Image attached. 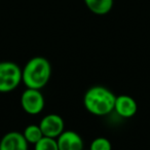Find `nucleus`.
Segmentation results:
<instances>
[{
  "label": "nucleus",
  "instance_id": "1",
  "mask_svg": "<svg viewBox=\"0 0 150 150\" xmlns=\"http://www.w3.org/2000/svg\"><path fill=\"white\" fill-rule=\"evenodd\" d=\"M116 96L108 88L94 86L83 96V106L88 112L95 116H106L114 111Z\"/></svg>",
  "mask_w": 150,
  "mask_h": 150
},
{
  "label": "nucleus",
  "instance_id": "2",
  "mask_svg": "<svg viewBox=\"0 0 150 150\" xmlns=\"http://www.w3.org/2000/svg\"><path fill=\"white\" fill-rule=\"evenodd\" d=\"M52 76V65L44 57L30 59L22 69V82L28 88L41 90L48 83Z\"/></svg>",
  "mask_w": 150,
  "mask_h": 150
},
{
  "label": "nucleus",
  "instance_id": "3",
  "mask_svg": "<svg viewBox=\"0 0 150 150\" xmlns=\"http://www.w3.org/2000/svg\"><path fill=\"white\" fill-rule=\"evenodd\" d=\"M22 82V69L11 61L0 62V93L15 91Z\"/></svg>",
  "mask_w": 150,
  "mask_h": 150
},
{
  "label": "nucleus",
  "instance_id": "4",
  "mask_svg": "<svg viewBox=\"0 0 150 150\" xmlns=\"http://www.w3.org/2000/svg\"><path fill=\"white\" fill-rule=\"evenodd\" d=\"M21 105L26 113L30 115H37L43 110L45 100L40 90L27 88L21 96Z\"/></svg>",
  "mask_w": 150,
  "mask_h": 150
},
{
  "label": "nucleus",
  "instance_id": "5",
  "mask_svg": "<svg viewBox=\"0 0 150 150\" xmlns=\"http://www.w3.org/2000/svg\"><path fill=\"white\" fill-rule=\"evenodd\" d=\"M39 127L44 137L57 139L64 132L65 123L63 118L58 114H47L41 119Z\"/></svg>",
  "mask_w": 150,
  "mask_h": 150
},
{
  "label": "nucleus",
  "instance_id": "6",
  "mask_svg": "<svg viewBox=\"0 0 150 150\" xmlns=\"http://www.w3.org/2000/svg\"><path fill=\"white\" fill-rule=\"evenodd\" d=\"M138 105L136 100L129 95H119L116 97L114 111L122 118H131L137 113Z\"/></svg>",
  "mask_w": 150,
  "mask_h": 150
},
{
  "label": "nucleus",
  "instance_id": "7",
  "mask_svg": "<svg viewBox=\"0 0 150 150\" xmlns=\"http://www.w3.org/2000/svg\"><path fill=\"white\" fill-rule=\"evenodd\" d=\"M59 150H84L81 136L74 131H64L57 138Z\"/></svg>",
  "mask_w": 150,
  "mask_h": 150
},
{
  "label": "nucleus",
  "instance_id": "8",
  "mask_svg": "<svg viewBox=\"0 0 150 150\" xmlns=\"http://www.w3.org/2000/svg\"><path fill=\"white\" fill-rule=\"evenodd\" d=\"M28 143L23 133L9 132L0 140V150H28Z\"/></svg>",
  "mask_w": 150,
  "mask_h": 150
},
{
  "label": "nucleus",
  "instance_id": "9",
  "mask_svg": "<svg viewBox=\"0 0 150 150\" xmlns=\"http://www.w3.org/2000/svg\"><path fill=\"white\" fill-rule=\"evenodd\" d=\"M88 11L98 16L107 15L113 7V0H83Z\"/></svg>",
  "mask_w": 150,
  "mask_h": 150
},
{
  "label": "nucleus",
  "instance_id": "10",
  "mask_svg": "<svg viewBox=\"0 0 150 150\" xmlns=\"http://www.w3.org/2000/svg\"><path fill=\"white\" fill-rule=\"evenodd\" d=\"M23 135L25 137L26 141L29 144H33V145H35L43 137V134H42L39 125H29L24 129Z\"/></svg>",
  "mask_w": 150,
  "mask_h": 150
},
{
  "label": "nucleus",
  "instance_id": "11",
  "mask_svg": "<svg viewBox=\"0 0 150 150\" xmlns=\"http://www.w3.org/2000/svg\"><path fill=\"white\" fill-rule=\"evenodd\" d=\"M34 150H59L57 139L43 136L34 145Z\"/></svg>",
  "mask_w": 150,
  "mask_h": 150
},
{
  "label": "nucleus",
  "instance_id": "12",
  "mask_svg": "<svg viewBox=\"0 0 150 150\" xmlns=\"http://www.w3.org/2000/svg\"><path fill=\"white\" fill-rule=\"evenodd\" d=\"M90 150H112V145L107 138L98 137L91 143Z\"/></svg>",
  "mask_w": 150,
  "mask_h": 150
}]
</instances>
